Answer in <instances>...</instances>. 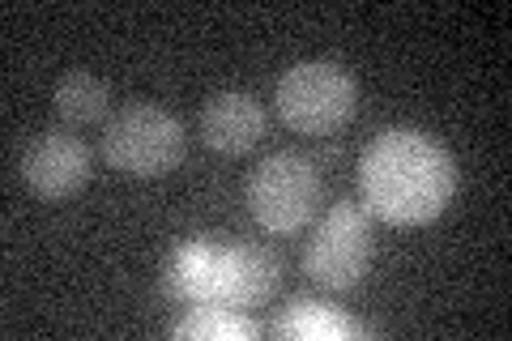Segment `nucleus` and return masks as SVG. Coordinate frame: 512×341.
Masks as SVG:
<instances>
[{
    "instance_id": "obj_1",
    "label": "nucleus",
    "mask_w": 512,
    "mask_h": 341,
    "mask_svg": "<svg viewBox=\"0 0 512 341\" xmlns=\"http://www.w3.org/2000/svg\"><path fill=\"white\" fill-rule=\"evenodd\" d=\"M359 180L367 205L384 222L423 226L440 218L444 205L453 201L457 171L436 137L419 133V128H389L367 145Z\"/></svg>"
},
{
    "instance_id": "obj_2",
    "label": "nucleus",
    "mask_w": 512,
    "mask_h": 341,
    "mask_svg": "<svg viewBox=\"0 0 512 341\" xmlns=\"http://www.w3.org/2000/svg\"><path fill=\"white\" fill-rule=\"evenodd\" d=\"M184 124L158 103H128L103 128V154L133 180H163L184 158Z\"/></svg>"
},
{
    "instance_id": "obj_3",
    "label": "nucleus",
    "mask_w": 512,
    "mask_h": 341,
    "mask_svg": "<svg viewBox=\"0 0 512 341\" xmlns=\"http://www.w3.org/2000/svg\"><path fill=\"white\" fill-rule=\"evenodd\" d=\"M274 103H278V116L286 120V128H295L303 137H325V133H338V128L355 116L359 86L342 64L303 60L278 77Z\"/></svg>"
},
{
    "instance_id": "obj_4",
    "label": "nucleus",
    "mask_w": 512,
    "mask_h": 341,
    "mask_svg": "<svg viewBox=\"0 0 512 341\" xmlns=\"http://www.w3.org/2000/svg\"><path fill=\"white\" fill-rule=\"evenodd\" d=\"M320 205V175L308 158L274 154L248 175V209L274 235H295Z\"/></svg>"
},
{
    "instance_id": "obj_5",
    "label": "nucleus",
    "mask_w": 512,
    "mask_h": 341,
    "mask_svg": "<svg viewBox=\"0 0 512 341\" xmlns=\"http://www.w3.org/2000/svg\"><path fill=\"white\" fill-rule=\"evenodd\" d=\"M367 265H372V222L355 201L333 205L303 252L308 278L329 290H350L367 278Z\"/></svg>"
},
{
    "instance_id": "obj_6",
    "label": "nucleus",
    "mask_w": 512,
    "mask_h": 341,
    "mask_svg": "<svg viewBox=\"0 0 512 341\" xmlns=\"http://www.w3.org/2000/svg\"><path fill=\"white\" fill-rule=\"evenodd\" d=\"M22 180L43 201L77 197L90 184V150L73 133H43L22 154Z\"/></svg>"
},
{
    "instance_id": "obj_7",
    "label": "nucleus",
    "mask_w": 512,
    "mask_h": 341,
    "mask_svg": "<svg viewBox=\"0 0 512 341\" xmlns=\"http://www.w3.org/2000/svg\"><path fill=\"white\" fill-rule=\"evenodd\" d=\"M265 137V111L244 90H222L201 107V141L218 154H248Z\"/></svg>"
},
{
    "instance_id": "obj_8",
    "label": "nucleus",
    "mask_w": 512,
    "mask_h": 341,
    "mask_svg": "<svg viewBox=\"0 0 512 341\" xmlns=\"http://www.w3.org/2000/svg\"><path fill=\"white\" fill-rule=\"evenodd\" d=\"M278 265L261 248H218V273H214V299L222 307H252L274 295Z\"/></svg>"
},
{
    "instance_id": "obj_9",
    "label": "nucleus",
    "mask_w": 512,
    "mask_h": 341,
    "mask_svg": "<svg viewBox=\"0 0 512 341\" xmlns=\"http://www.w3.org/2000/svg\"><path fill=\"white\" fill-rule=\"evenodd\" d=\"M107 103H111L107 86L94 73H86V69H73V73H64L56 81V111H60V120L73 124V128L103 120Z\"/></svg>"
},
{
    "instance_id": "obj_10",
    "label": "nucleus",
    "mask_w": 512,
    "mask_h": 341,
    "mask_svg": "<svg viewBox=\"0 0 512 341\" xmlns=\"http://www.w3.org/2000/svg\"><path fill=\"white\" fill-rule=\"evenodd\" d=\"M256 333H261L256 320L239 316V307H222V303H201V312L175 324V337H256Z\"/></svg>"
},
{
    "instance_id": "obj_11",
    "label": "nucleus",
    "mask_w": 512,
    "mask_h": 341,
    "mask_svg": "<svg viewBox=\"0 0 512 341\" xmlns=\"http://www.w3.org/2000/svg\"><path fill=\"white\" fill-rule=\"evenodd\" d=\"M278 333L282 337H350L355 324H350L342 312L325 307V303H295V312L282 316Z\"/></svg>"
}]
</instances>
